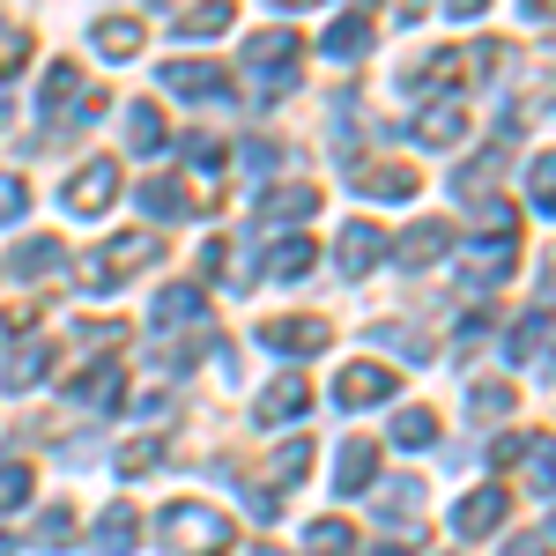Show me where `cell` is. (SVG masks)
<instances>
[{
	"instance_id": "cell-21",
	"label": "cell",
	"mask_w": 556,
	"mask_h": 556,
	"mask_svg": "<svg viewBox=\"0 0 556 556\" xmlns=\"http://www.w3.org/2000/svg\"><path fill=\"white\" fill-rule=\"evenodd\" d=\"M312 208H319V186H275L260 201V223H304Z\"/></svg>"
},
{
	"instance_id": "cell-15",
	"label": "cell",
	"mask_w": 556,
	"mask_h": 556,
	"mask_svg": "<svg viewBox=\"0 0 556 556\" xmlns=\"http://www.w3.org/2000/svg\"><path fill=\"white\" fill-rule=\"evenodd\" d=\"M371 475H379V445L371 438H349L342 453H334V490L356 497V490H371Z\"/></svg>"
},
{
	"instance_id": "cell-13",
	"label": "cell",
	"mask_w": 556,
	"mask_h": 556,
	"mask_svg": "<svg viewBox=\"0 0 556 556\" xmlns=\"http://www.w3.org/2000/svg\"><path fill=\"white\" fill-rule=\"evenodd\" d=\"M416 134H424L430 149H453V141L468 134V97H430L424 119H416Z\"/></svg>"
},
{
	"instance_id": "cell-19",
	"label": "cell",
	"mask_w": 556,
	"mask_h": 556,
	"mask_svg": "<svg viewBox=\"0 0 556 556\" xmlns=\"http://www.w3.org/2000/svg\"><path fill=\"white\" fill-rule=\"evenodd\" d=\"M134 534H141V513H134V505H112V513L97 519V542H89V549L97 556H127Z\"/></svg>"
},
{
	"instance_id": "cell-20",
	"label": "cell",
	"mask_w": 556,
	"mask_h": 556,
	"mask_svg": "<svg viewBox=\"0 0 556 556\" xmlns=\"http://www.w3.org/2000/svg\"><path fill=\"white\" fill-rule=\"evenodd\" d=\"M67 393H75V401H89V408H119L127 379H119V364H89V371L67 386Z\"/></svg>"
},
{
	"instance_id": "cell-24",
	"label": "cell",
	"mask_w": 556,
	"mask_h": 556,
	"mask_svg": "<svg viewBox=\"0 0 556 556\" xmlns=\"http://www.w3.org/2000/svg\"><path fill=\"white\" fill-rule=\"evenodd\" d=\"M127 149H134V156H156V149H164V112H156L149 97L127 104Z\"/></svg>"
},
{
	"instance_id": "cell-1",
	"label": "cell",
	"mask_w": 556,
	"mask_h": 556,
	"mask_svg": "<svg viewBox=\"0 0 556 556\" xmlns=\"http://www.w3.org/2000/svg\"><path fill=\"white\" fill-rule=\"evenodd\" d=\"M298 60H304V38L290 23H267V30H253V38L238 45V67H245V83H253L260 97L298 89Z\"/></svg>"
},
{
	"instance_id": "cell-8",
	"label": "cell",
	"mask_w": 556,
	"mask_h": 556,
	"mask_svg": "<svg viewBox=\"0 0 556 556\" xmlns=\"http://www.w3.org/2000/svg\"><path fill=\"white\" fill-rule=\"evenodd\" d=\"M260 342L282 349V356H319V349L334 342V327H327V319H267Z\"/></svg>"
},
{
	"instance_id": "cell-43",
	"label": "cell",
	"mask_w": 556,
	"mask_h": 556,
	"mask_svg": "<svg viewBox=\"0 0 556 556\" xmlns=\"http://www.w3.org/2000/svg\"><path fill=\"white\" fill-rule=\"evenodd\" d=\"M253 556H282V549H253Z\"/></svg>"
},
{
	"instance_id": "cell-27",
	"label": "cell",
	"mask_w": 556,
	"mask_h": 556,
	"mask_svg": "<svg viewBox=\"0 0 556 556\" xmlns=\"http://www.w3.org/2000/svg\"><path fill=\"white\" fill-rule=\"evenodd\" d=\"M304 549L312 556H356V534H349L342 519H312L304 527Z\"/></svg>"
},
{
	"instance_id": "cell-7",
	"label": "cell",
	"mask_w": 556,
	"mask_h": 556,
	"mask_svg": "<svg viewBox=\"0 0 556 556\" xmlns=\"http://www.w3.org/2000/svg\"><path fill=\"white\" fill-rule=\"evenodd\" d=\"M393 364H342V379H334V401L342 408H371V401H393Z\"/></svg>"
},
{
	"instance_id": "cell-17",
	"label": "cell",
	"mask_w": 556,
	"mask_h": 556,
	"mask_svg": "<svg viewBox=\"0 0 556 556\" xmlns=\"http://www.w3.org/2000/svg\"><path fill=\"white\" fill-rule=\"evenodd\" d=\"M416 186H424V178L408 172V164H364V172H356V193H364V201H408Z\"/></svg>"
},
{
	"instance_id": "cell-5",
	"label": "cell",
	"mask_w": 556,
	"mask_h": 556,
	"mask_svg": "<svg viewBox=\"0 0 556 556\" xmlns=\"http://www.w3.org/2000/svg\"><path fill=\"white\" fill-rule=\"evenodd\" d=\"M119 186H127L119 164H112V156H97V164H83V172L67 178V193H60V201H67V215H104L112 201H119Z\"/></svg>"
},
{
	"instance_id": "cell-34",
	"label": "cell",
	"mask_w": 556,
	"mask_h": 556,
	"mask_svg": "<svg viewBox=\"0 0 556 556\" xmlns=\"http://www.w3.org/2000/svg\"><path fill=\"white\" fill-rule=\"evenodd\" d=\"M67 542H75V513H67V505H52V513L38 519V549H67Z\"/></svg>"
},
{
	"instance_id": "cell-31",
	"label": "cell",
	"mask_w": 556,
	"mask_h": 556,
	"mask_svg": "<svg viewBox=\"0 0 556 556\" xmlns=\"http://www.w3.org/2000/svg\"><path fill=\"white\" fill-rule=\"evenodd\" d=\"M542 356H549V312H534L513 334V364H542Z\"/></svg>"
},
{
	"instance_id": "cell-40",
	"label": "cell",
	"mask_w": 556,
	"mask_h": 556,
	"mask_svg": "<svg viewBox=\"0 0 556 556\" xmlns=\"http://www.w3.org/2000/svg\"><path fill=\"white\" fill-rule=\"evenodd\" d=\"M215 156H223L215 134H186V164H215Z\"/></svg>"
},
{
	"instance_id": "cell-30",
	"label": "cell",
	"mask_w": 556,
	"mask_h": 556,
	"mask_svg": "<svg viewBox=\"0 0 556 556\" xmlns=\"http://www.w3.org/2000/svg\"><path fill=\"white\" fill-rule=\"evenodd\" d=\"M230 30V8H178L172 15V38H215Z\"/></svg>"
},
{
	"instance_id": "cell-28",
	"label": "cell",
	"mask_w": 556,
	"mask_h": 556,
	"mask_svg": "<svg viewBox=\"0 0 556 556\" xmlns=\"http://www.w3.org/2000/svg\"><path fill=\"white\" fill-rule=\"evenodd\" d=\"M156 327H201V290H186V282L164 290L156 298Z\"/></svg>"
},
{
	"instance_id": "cell-14",
	"label": "cell",
	"mask_w": 556,
	"mask_h": 556,
	"mask_svg": "<svg viewBox=\"0 0 556 556\" xmlns=\"http://www.w3.org/2000/svg\"><path fill=\"white\" fill-rule=\"evenodd\" d=\"M445 245H453V223H416V230L393 238V260L401 267H430V260H445Z\"/></svg>"
},
{
	"instance_id": "cell-9",
	"label": "cell",
	"mask_w": 556,
	"mask_h": 556,
	"mask_svg": "<svg viewBox=\"0 0 556 556\" xmlns=\"http://www.w3.org/2000/svg\"><path fill=\"white\" fill-rule=\"evenodd\" d=\"M312 468V445L304 438H290V445H275V460H267V490H253V513H275L282 505V482L298 490V475Z\"/></svg>"
},
{
	"instance_id": "cell-6",
	"label": "cell",
	"mask_w": 556,
	"mask_h": 556,
	"mask_svg": "<svg viewBox=\"0 0 556 556\" xmlns=\"http://www.w3.org/2000/svg\"><path fill=\"white\" fill-rule=\"evenodd\" d=\"M513 513V490L505 482H482L475 497H460V513H453V534L460 542H482V534H497V519Z\"/></svg>"
},
{
	"instance_id": "cell-29",
	"label": "cell",
	"mask_w": 556,
	"mask_h": 556,
	"mask_svg": "<svg viewBox=\"0 0 556 556\" xmlns=\"http://www.w3.org/2000/svg\"><path fill=\"white\" fill-rule=\"evenodd\" d=\"M393 445H401V453H430V445H438V416H430V408H408V416L393 424Z\"/></svg>"
},
{
	"instance_id": "cell-3",
	"label": "cell",
	"mask_w": 556,
	"mask_h": 556,
	"mask_svg": "<svg viewBox=\"0 0 556 556\" xmlns=\"http://www.w3.org/2000/svg\"><path fill=\"white\" fill-rule=\"evenodd\" d=\"M156 230H127V238H112V245H97V253L83 260V290L97 298V290H119L127 275H141V267H156Z\"/></svg>"
},
{
	"instance_id": "cell-22",
	"label": "cell",
	"mask_w": 556,
	"mask_h": 556,
	"mask_svg": "<svg viewBox=\"0 0 556 556\" xmlns=\"http://www.w3.org/2000/svg\"><path fill=\"white\" fill-rule=\"evenodd\" d=\"M89 45H97L104 60H134V52H141V23H134V15H104V23L89 30Z\"/></svg>"
},
{
	"instance_id": "cell-4",
	"label": "cell",
	"mask_w": 556,
	"mask_h": 556,
	"mask_svg": "<svg viewBox=\"0 0 556 556\" xmlns=\"http://www.w3.org/2000/svg\"><path fill=\"white\" fill-rule=\"evenodd\" d=\"M513 267H519L513 230H490V238H475L468 253H460V290H497Z\"/></svg>"
},
{
	"instance_id": "cell-23",
	"label": "cell",
	"mask_w": 556,
	"mask_h": 556,
	"mask_svg": "<svg viewBox=\"0 0 556 556\" xmlns=\"http://www.w3.org/2000/svg\"><path fill=\"white\" fill-rule=\"evenodd\" d=\"M45 364H52V342H23L8 364H0V386H8V393H23V386L45 379Z\"/></svg>"
},
{
	"instance_id": "cell-35",
	"label": "cell",
	"mask_w": 556,
	"mask_h": 556,
	"mask_svg": "<svg viewBox=\"0 0 556 556\" xmlns=\"http://www.w3.org/2000/svg\"><path fill=\"white\" fill-rule=\"evenodd\" d=\"M15 505H30V468H23V460L0 468V513H15Z\"/></svg>"
},
{
	"instance_id": "cell-36",
	"label": "cell",
	"mask_w": 556,
	"mask_h": 556,
	"mask_svg": "<svg viewBox=\"0 0 556 556\" xmlns=\"http://www.w3.org/2000/svg\"><path fill=\"white\" fill-rule=\"evenodd\" d=\"M23 215H30V186L15 172H0V223H23Z\"/></svg>"
},
{
	"instance_id": "cell-32",
	"label": "cell",
	"mask_w": 556,
	"mask_h": 556,
	"mask_svg": "<svg viewBox=\"0 0 556 556\" xmlns=\"http://www.w3.org/2000/svg\"><path fill=\"white\" fill-rule=\"evenodd\" d=\"M267 267H275L282 282H298V275H312V238H282V245L267 253Z\"/></svg>"
},
{
	"instance_id": "cell-39",
	"label": "cell",
	"mask_w": 556,
	"mask_h": 556,
	"mask_svg": "<svg viewBox=\"0 0 556 556\" xmlns=\"http://www.w3.org/2000/svg\"><path fill=\"white\" fill-rule=\"evenodd\" d=\"M156 460H164V445H156V438H141V445H127V453H119V475H149Z\"/></svg>"
},
{
	"instance_id": "cell-26",
	"label": "cell",
	"mask_w": 556,
	"mask_h": 556,
	"mask_svg": "<svg viewBox=\"0 0 556 556\" xmlns=\"http://www.w3.org/2000/svg\"><path fill=\"white\" fill-rule=\"evenodd\" d=\"M327 52H334V60H356V52H364V45H371V23H364V15H334V23H327Z\"/></svg>"
},
{
	"instance_id": "cell-2",
	"label": "cell",
	"mask_w": 556,
	"mask_h": 556,
	"mask_svg": "<svg viewBox=\"0 0 556 556\" xmlns=\"http://www.w3.org/2000/svg\"><path fill=\"white\" fill-rule=\"evenodd\" d=\"M164 542H172L178 556H223L238 534H230V519L215 513V505H201V497H178V505H164Z\"/></svg>"
},
{
	"instance_id": "cell-10",
	"label": "cell",
	"mask_w": 556,
	"mask_h": 556,
	"mask_svg": "<svg viewBox=\"0 0 556 556\" xmlns=\"http://www.w3.org/2000/svg\"><path fill=\"white\" fill-rule=\"evenodd\" d=\"M334 260H342L349 282H356V275H371V267L386 260V230H379V223H349L342 238H334Z\"/></svg>"
},
{
	"instance_id": "cell-38",
	"label": "cell",
	"mask_w": 556,
	"mask_h": 556,
	"mask_svg": "<svg viewBox=\"0 0 556 556\" xmlns=\"http://www.w3.org/2000/svg\"><path fill=\"white\" fill-rule=\"evenodd\" d=\"M416 505H424V482H408V490H401V482H393V490H379V513H386V519L416 513Z\"/></svg>"
},
{
	"instance_id": "cell-25",
	"label": "cell",
	"mask_w": 556,
	"mask_h": 556,
	"mask_svg": "<svg viewBox=\"0 0 556 556\" xmlns=\"http://www.w3.org/2000/svg\"><path fill=\"white\" fill-rule=\"evenodd\" d=\"M60 267V238H23L15 253H8V275H23V282H38Z\"/></svg>"
},
{
	"instance_id": "cell-18",
	"label": "cell",
	"mask_w": 556,
	"mask_h": 556,
	"mask_svg": "<svg viewBox=\"0 0 556 556\" xmlns=\"http://www.w3.org/2000/svg\"><path fill=\"white\" fill-rule=\"evenodd\" d=\"M134 201H141V215H149V223H178V215L193 208L178 178H141V186H134Z\"/></svg>"
},
{
	"instance_id": "cell-33",
	"label": "cell",
	"mask_w": 556,
	"mask_h": 556,
	"mask_svg": "<svg viewBox=\"0 0 556 556\" xmlns=\"http://www.w3.org/2000/svg\"><path fill=\"white\" fill-rule=\"evenodd\" d=\"M497 164H505V149H482L475 164H460V178H453V193H460V201H475V193H482V178H497Z\"/></svg>"
},
{
	"instance_id": "cell-11",
	"label": "cell",
	"mask_w": 556,
	"mask_h": 556,
	"mask_svg": "<svg viewBox=\"0 0 556 556\" xmlns=\"http://www.w3.org/2000/svg\"><path fill=\"white\" fill-rule=\"evenodd\" d=\"M164 89H172V97H201V104H208V97H230V75H223V67H208V60H172V67H164Z\"/></svg>"
},
{
	"instance_id": "cell-42",
	"label": "cell",
	"mask_w": 556,
	"mask_h": 556,
	"mask_svg": "<svg viewBox=\"0 0 556 556\" xmlns=\"http://www.w3.org/2000/svg\"><path fill=\"white\" fill-rule=\"evenodd\" d=\"M8 549H15V542H8V534H0V556H8Z\"/></svg>"
},
{
	"instance_id": "cell-12",
	"label": "cell",
	"mask_w": 556,
	"mask_h": 556,
	"mask_svg": "<svg viewBox=\"0 0 556 556\" xmlns=\"http://www.w3.org/2000/svg\"><path fill=\"white\" fill-rule=\"evenodd\" d=\"M304 408H312V386L298 379V371H282V379H267V393H260V424H298Z\"/></svg>"
},
{
	"instance_id": "cell-41",
	"label": "cell",
	"mask_w": 556,
	"mask_h": 556,
	"mask_svg": "<svg viewBox=\"0 0 556 556\" xmlns=\"http://www.w3.org/2000/svg\"><path fill=\"white\" fill-rule=\"evenodd\" d=\"M15 327H30V312H8V319H0V342H8Z\"/></svg>"
},
{
	"instance_id": "cell-16",
	"label": "cell",
	"mask_w": 556,
	"mask_h": 556,
	"mask_svg": "<svg viewBox=\"0 0 556 556\" xmlns=\"http://www.w3.org/2000/svg\"><path fill=\"white\" fill-rule=\"evenodd\" d=\"M75 97H83V67L75 60H52V75H45V119L67 127L75 119Z\"/></svg>"
},
{
	"instance_id": "cell-37",
	"label": "cell",
	"mask_w": 556,
	"mask_h": 556,
	"mask_svg": "<svg viewBox=\"0 0 556 556\" xmlns=\"http://www.w3.org/2000/svg\"><path fill=\"white\" fill-rule=\"evenodd\" d=\"M475 416H513V386H468Z\"/></svg>"
}]
</instances>
